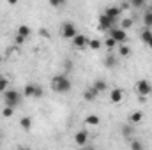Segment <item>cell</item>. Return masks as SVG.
Masks as SVG:
<instances>
[{"mask_svg": "<svg viewBox=\"0 0 152 150\" xmlns=\"http://www.w3.org/2000/svg\"><path fill=\"white\" fill-rule=\"evenodd\" d=\"M71 79L67 78V74H57L53 79H51V88L57 92V94H67L71 90Z\"/></svg>", "mask_w": 152, "mask_h": 150, "instance_id": "cell-1", "label": "cell"}, {"mask_svg": "<svg viewBox=\"0 0 152 150\" xmlns=\"http://www.w3.org/2000/svg\"><path fill=\"white\" fill-rule=\"evenodd\" d=\"M4 103H5V106H9V108H16V106L21 103V95H20V92H18V90H11V88H7V90L4 92Z\"/></svg>", "mask_w": 152, "mask_h": 150, "instance_id": "cell-2", "label": "cell"}, {"mask_svg": "<svg viewBox=\"0 0 152 150\" xmlns=\"http://www.w3.org/2000/svg\"><path fill=\"white\" fill-rule=\"evenodd\" d=\"M23 95H25V97L39 99V97H42V87L37 85V83H27L25 88H23Z\"/></svg>", "mask_w": 152, "mask_h": 150, "instance_id": "cell-3", "label": "cell"}, {"mask_svg": "<svg viewBox=\"0 0 152 150\" xmlns=\"http://www.w3.org/2000/svg\"><path fill=\"white\" fill-rule=\"evenodd\" d=\"M60 36L66 39H75L78 36V28H76L75 23H71V21H66V23H62L60 25Z\"/></svg>", "mask_w": 152, "mask_h": 150, "instance_id": "cell-4", "label": "cell"}, {"mask_svg": "<svg viewBox=\"0 0 152 150\" xmlns=\"http://www.w3.org/2000/svg\"><path fill=\"white\" fill-rule=\"evenodd\" d=\"M136 92L140 94V97H149L152 94V85L149 79H138L136 81Z\"/></svg>", "mask_w": 152, "mask_h": 150, "instance_id": "cell-5", "label": "cell"}, {"mask_svg": "<svg viewBox=\"0 0 152 150\" xmlns=\"http://www.w3.org/2000/svg\"><path fill=\"white\" fill-rule=\"evenodd\" d=\"M110 37L113 39L117 44H124L126 39H127V34H126V30H122L120 27H113V28L110 30Z\"/></svg>", "mask_w": 152, "mask_h": 150, "instance_id": "cell-6", "label": "cell"}, {"mask_svg": "<svg viewBox=\"0 0 152 150\" xmlns=\"http://www.w3.org/2000/svg\"><path fill=\"white\" fill-rule=\"evenodd\" d=\"M113 27H115V21H112L108 16H104V14H101V16H99V30H103V32H104V30H108V32H110Z\"/></svg>", "mask_w": 152, "mask_h": 150, "instance_id": "cell-7", "label": "cell"}, {"mask_svg": "<svg viewBox=\"0 0 152 150\" xmlns=\"http://www.w3.org/2000/svg\"><path fill=\"white\" fill-rule=\"evenodd\" d=\"M103 14H104V16H108V18H110L112 21H115V23H117V20H118V16H120V7H117V5L106 7Z\"/></svg>", "mask_w": 152, "mask_h": 150, "instance_id": "cell-8", "label": "cell"}, {"mask_svg": "<svg viewBox=\"0 0 152 150\" xmlns=\"http://www.w3.org/2000/svg\"><path fill=\"white\" fill-rule=\"evenodd\" d=\"M75 141H76V145H80V147L87 145V141H88V133H87L85 129L78 131V133L75 134Z\"/></svg>", "mask_w": 152, "mask_h": 150, "instance_id": "cell-9", "label": "cell"}, {"mask_svg": "<svg viewBox=\"0 0 152 150\" xmlns=\"http://www.w3.org/2000/svg\"><path fill=\"white\" fill-rule=\"evenodd\" d=\"M97 95H99V92L90 85L88 88H85V92H83V99L85 101H88V103H92V101H96L97 99Z\"/></svg>", "mask_w": 152, "mask_h": 150, "instance_id": "cell-10", "label": "cell"}, {"mask_svg": "<svg viewBox=\"0 0 152 150\" xmlns=\"http://www.w3.org/2000/svg\"><path fill=\"white\" fill-rule=\"evenodd\" d=\"M122 97H124V92H122V88H113L112 90V94H110V101L112 103H120L122 101Z\"/></svg>", "mask_w": 152, "mask_h": 150, "instance_id": "cell-11", "label": "cell"}, {"mask_svg": "<svg viewBox=\"0 0 152 150\" xmlns=\"http://www.w3.org/2000/svg\"><path fill=\"white\" fill-rule=\"evenodd\" d=\"M73 44H75L76 48H83V46H87V44H88V39L85 37L83 34H78V36L73 39Z\"/></svg>", "mask_w": 152, "mask_h": 150, "instance_id": "cell-12", "label": "cell"}, {"mask_svg": "<svg viewBox=\"0 0 152 150\" xmlns=\"http://www.w3.org/2000/svg\"><path fill=\"white\" fill-rule=\"evenodd\" d=\"M117 62H118V60H117V57H115V55H112V53H110V55H106V57H104V60H103L104 67H108V69L115 67V66H117Z\"/></svg>", "mask_w": 152, "mask_h": 150, "instance_id": "cell-13", "label": "cell"}, {"mask_svg": "<svg viewBox=\"0 0 152 150\" xmlns=\"http://www.w3.org/2000/svg\"><path fill=\"white\" fill-rule=\"evenodd\" d=\"M92 87H94V88H96V90L101 94V92H104V90L108 88V83H106L104 79H96V81L92 83Z\"/></svg>", "mask_w": 152, "mask_h": 150, "instance_id": "cell-14", "label": "cell"}, {"mask_svg": "<svg viewBox=\"0 0 152 150\" xmlns=\"http://www.w3.org/2000/svg\"><path fill=\"white\" fill-rule=\"evenodd\" d=\"M142 118H143V111H134L129 115V124L131 125H134V124H138V122H142Z\"/></svg>", "mask_w": 152, "mask_h": 150, "instance_id": "cell-15", "label": "cell"}, {"mask_svg": "<svg viewBox=\"0 0 152 150\" xmlns=\"http://www.w3.org/2000/svg\"><path fill=\"white\" fill-rule=\"evenodd\" d=\"M20 127H21L23 131H30V129H32V118H30V117H23V118L20 120Z\"/></svg>", "mask_w": 152, "mask_h": 150, "instance_id": "cell-16", "label": "cell"}, {"mask_svg": "<svg viewBox=\"0 0 152 150\" xmlns=\"http://www.w3.org/2000/svg\"><path fill=\"white\" fill-rule=\"evenodd\" d=\"M129 149L131 150H145V147H143V143H142L140 140L131 138V141H129Z\"/></svg>", "mask_w": 152, "mask_h": 150, "instance_id": "cell-17", "label": "cell"}, {"mask_svg": "<svg viewBox=\"0 0 152 150\" xmlns=\"http://www.w3.org/2000/svg\"><path fill=\"white\" fill-rule=\"evenodd\" d=\"M30 34H32V30H30L28 25H20V27H18V36H21V37H28Z\"/></svg>", "mask_w": 152, "mask_h": 150, "instance_id": "cell-18", "label": "cell"}, {"mask_svg": "<svg viewBox=\"0 0 152 150\" xmlns=\"http://www.w3.org/2000/svg\"><path fill=\"white\" fill-rule=\"evenodd\" d=\"M99 122H101V120H99L97 115H88V117L85 118V124H87V125H92V127H94V125H99Z\"/></svg>", "mask_w": 152, "mask_h": 150, "instance_id": "cell-19", "label": "cell"}, {"mask_svg": "<svg viewBox=\"0 0 152 150\" xmlns=\"http://www.w3.org/2000/svg\"><path fill=\"white\" fill-rule=\"evenodd\" d=\"M143 23H145V28H149V30L152 28V9L143 14Z\"/></svg>", "mask_w": 152, "mask_h": 150, "instance_id": "cell-20", "label": "cell"}, {"mask_svg": "<svg viewBox=\"0 0 152 150\" xmlns=\"http://www.w3.org/2000/svg\"><path fill=\"white\" fill-rule=\"evenodd\" d=\"M122 134H124V136H127V138H133V134H134V127H133L131 124L122 125Z\"/></svg>", "mask_w": 152, "mask_h": 150, "instance_id": "cell-21", "label": "cell"}, {"mask_svg": "<svg viewBox=\"0 0 152 150\" xmlns=\"http://www.w3.org/2000/svg\"><path fill=\"white\" fill-rule=\"evenodd\" d=\"M129 53H131L129 46H126V44H118V57H129Z\"/></svg>", "mask_w": 152, "mask_h": 150, "instance_id": "cell-22", "label": "cell"}, {"mask_svg": "<svg viewBox=\"0 0 152 150\" xmlns=\"http://www.w3.org/2000/svg\"><path fill=\"white\" fill-rule=\"evenodd\" d=\"M142 39H143V42H145V44H149V41L152 39V30L143 28V30H142Z\"/></svg>", "mask_w": 152, "mask_h": 150, "instance_id": "cell-23", "label": "cell"}, {"mask_svg": "<svg viewBox=\"0 0 152 150\" xmlns=\"http://www.w3.org/2000/svg\"><path fill=\"white\" fill-rule=\"evenodd\" d=\"M131 27H133V18H124V20L120 21V28H122V30L131 28Z\"/></svg>", "mask_w": 152, "mask_h": 150, "instance_id": "cell-24", "label": "cell"}, {"mask_svg": "<svg viewBox=\"0 0 152 150\" xmlns=\"http://www.w3.org/2000/svg\"><path fill=\"white\" fill-rule=\"evenodd\" d=\"M7 87H9V79L4 78V76H0V92L4 94V92L7 90Z\"/></svg>", "mask_w": 152, "mask_h": 150, "instance_id": "cell-25", "label": "cell"}, {"mask_svg": "<svg viewBox=\"0 0 152 150\" xmlns=\"http://www.w3.org/2000/svg\"><path fill=\"white\" fill-rule=\"evenodd\" d=\"M88 46H90L92 50H99V48H101V41H99V39H90V41H88Z\"/></svg>", "mask_w": 152, "mask_h": 150, "instance_id": "cell-26", "label": "cell"}, {"mask_svg": "<svg viewBox=\"0 0 152 150\" xmlns=\"http://www.w3.org/2000/svg\"><path fill=\"white\" fill-rule=\"evenodd\" d=\"M12 113H14V108H9V106H5V108L2 110V115H4V117H7V118H9V117H12Z\"/></svg>", "mask_w": 152, "mask_h": 150, "instance_id": "cell-27", "label": "cell"}, {"mask_svg": "<svg viewBox=\"0 0 152 150\" xmlns=\"http://www.w3.org/2000/svg\"><path fill=\"white\" fill-rule=\"evenodd\" d=\"M104 44H106V48H113V46L117 44V42H115V41H113L112 37H108L106 41H104Z\"/></svg>", "mask_w": 152, "mask_h": 150, "instance_id": "cell-28", "label": "cell"}, {"mask_svg": "<svg viewBox=\"0 0 152 150\" xmlns=\"http://www.w3.org/2000/svg\"><path fill=\"white\" fill-rule=\"evenodd\" d=\"M64 69H66V73H69V71L73 69V62H71V60H66V64H64Z\"/></svg>", "mask_w": 152, "mask_h": 150, "instance_id": "cell-29", "label": "cell"}, {"mask_svg": "<svg viewBox=\"0 0 152 150\" xmlns=\"http://www.w3.org/2000/svg\"><path fill=\"white\" fill-rule=\"evenodd\" d=\"M131 5H134V7H142V5H143V0H133Z\"/></svg>", "mask_w": 152, "mask_h": 150, "instance_id": "cell-30", "label": "cell"}, {"mask_svg": "<svg viewBox=\"0 0 152 150\" xmlns=\"http://www.w3.org/2000/svg\"><path fill=\"white\" fill-rule=\"evenodd\" d=\"M23 41H25V37H21V36H16V42H18V44H23Z\"/></svg>", "mask_w": 152, "mask_h": 150, "instance_id": "cell-31", "label": "cell"}, {"mask_svg": "<svg viewBox=\"0 0 152 150\" xmlns=\"http://www.w3.org/2000/svg\"><path fill=\"white\" fill-rule=\"evenodd\" d=\"M18 150H30L28 147H18Z\"/></svg>", "mask_w": 152, "mask_h": 150, "instance_id": "cell-32", "label": "cell"}, {"mask_svg": "<svg viewBox=\"0 0 152 150\" xmlns=\"http://www.w3.org/2000/svg\"><path fill=\"white\" fill-rule=\"evenodd\" d=\"M83 150H96V149H94V147H85Z\"/></svg>", "mask_w": 152, "mask_h": 150, "instance_id": "cell-33", "label": "cell"}, {"mask_svg": "<svg viewBox=\"0 0 152 150\" xmlns=\"http://www.w3.org/2000/svg\"><path fill=\"white\" fill-rule=\"evenodd\" d=\"M147 46H149V48H152V39L149 41V44H147Z\"/></svg>", "mask_w": 152, "mask_h": 150, "instance_id": "cell-34", "label": "cell"}, {"mask_svg": "<svg viewBox=\"0 0 152 150\" xmlns=\"http://www.w3.org/2000/svg\"><path fill=\"white\" fill-rule=\"evenodd\" d=\"M0 64H2V57H0Z\"/></svg>", "mask_w": 152, "mask_h": 150, "instance_id": "cell-35", "label": "cell"}]
</instances>
